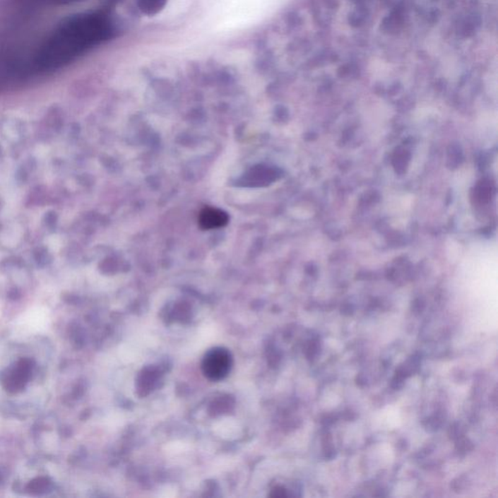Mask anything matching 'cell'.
<instances>
[{"mask_svg":"<svg viewBox=\"0 0 498 498\" xmlns=\"http://www.w3.org/2000/svg\"><path fill=\"white\" fill-rule=\"evenodd\" d=\"M19 1L25 2L28 4H40V5H56L69 4L73 0H19Z\"/></svg>","mask_w":498,"mask_h":498,"instance_id":"5b68a950","label":"cell"},{"mask_svg":"<svg viewBox=\"0 0 498 498\" xmlns=\"http://www.w3.org/2000/svg\"><path fill=\"white\" fill-rule=\"evenodd\" d=\"M167 0H138L139 10L147 15L154 16L166 7Z\"/></svg>","mask_w":498,"mask_h":498,"instance_id":"277c9868","label":"cell"},{"mask_svg":"<svg viewBox=\"0 0 498 498\" xmlns=\"http://www.w3.org/2000/svg\"><path fill=\"white\" fill-rule=\"evenodd\" d=\"M109 20L95 13H83L64 20L41 44L33 59L36 71H57L76 61L107 40Z\"/></svg>","mask_w":498,"mask_h":498,"instance_id":"6da1fadb","label":"cell"},{"mask_svg":"<svg viewBox=\"0 0 498 498\" xmlns=\"http://www.w3.org/2000/svg\"><path fill=\"white\" fill-rule=\"evenodd\" d=\"M229 222L228 214L218 208H206L198 215V224L203 230L221 228Z\"/></svg>","mask_w":498,"mask_h":498,"instance_id":"3957f363","label":"cell"},{"mask_svg":"<svg viewBox=\"0 0 498 498\" xmlns=\"http://www.w3.org/2000/svg\"><path fill=\"white\" fill-rule=\"evenodd\" d=\"M233 357L224 348H213L203 356L202 372L208 380L219 381L225 379L231 372Z\"/></svg>","mask_w":498,"mask_h":498,"instance_id":"7a4b0ae2","label":"cell"}]
</instances>
